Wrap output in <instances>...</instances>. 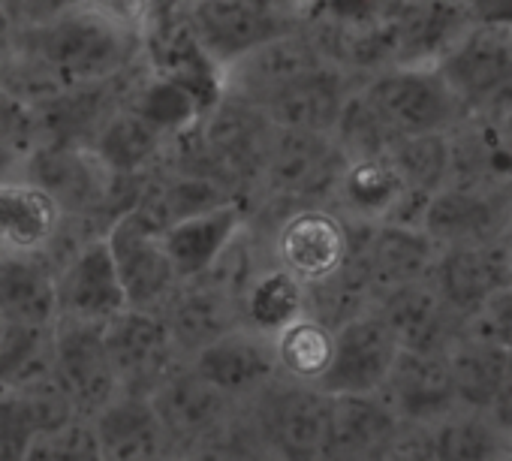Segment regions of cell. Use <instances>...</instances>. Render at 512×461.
Returning a JSON list of instances; mask_svg holds the SVG:
<instances>
[{
  "mask_svg": "<svg viewBox=\"0 0 512 461\" xmlns=\"http://www.w3.org/2000/svg\"><path fill=\"white\" fill-rule=\"evenodd\" d=\"M148 58V37L124 31L88 10H73L52 25L19 31L0 85L37 100L55 88L106 82Z\"/></svg>",
  "mask_w": 512,
  "mask_h": 461,
  "instance_id": "1",
  "label": "cell"
},
{
  "mask_svg": "<svg viewBox=\"0 0 512 461\" xmlns=\"http://www.w3.org/2000/svg\"><path fill=\"white\" fill-rule=\"evenodd\" d=\"M22 175L58 202L67 223L91 236L106 233L109 223L136 202L145 181L115 175L88 145H37Z\"/></svg>",
  "mask_w": 512,
  "mask_h": 461,
  "instance_id": "2",
  "label": "cell"
},
{
  "mask_svg": "<svg viewBox=\"0 0 512 461\" xmlns=\"http://www.w3.org/2000/svg\"><path fill=\"white\" fill-rule=\"evenodd\" d=\"M272 133L275 124L260 106L229 94H214L190 124V136L199 154L241 205H247L260 187Z\"/></svg>",
  "mask_w": 512,
  "mask_h": 461,
  "instance_id": "3",
  "label": "cell"
},
{
  "mask_svg": "<svg viewBox=\"0 0 512 461\" xmlns=\"http://www.w3.org/2000/svg\"><path fill=\"white\" fill-rule=\"evenodd\" d=\"M434 67L464 118L500 124L512 112V25H467Z\"/></svg>",
  "mask_w": 512,
  "mask_h": 461,
  "instance_id": "4",
  "label": "cell"
},
{
  "mask_svg": "<svg viewBox=\"0 0 512 461\" xmlns=\"http://www.w3.org/2000/svg\"><path fill=\"white\" fill-rule=\"evenodd\" d=\"M332 395L320 386L272 377L260 392L241 401L266 458H323Z\"/></svg>",
  "mask_w": 512,
  "mask_h": 461,
  "instance_id": "5",
  "label": "cell"
},
{
  "mask_svg": "<svg viewBox=\"0 0 512 461\" xmlns=\"http://www.w3.org/2000/svg\"><path fill=\"white\" fill-rule=\"evenodd\" d=\"M356 91L383 121V127L398 136L446 133L464 112L437 73L434 64H389L359 79Z\"/></svg>",
  "mask_w": 512,
  "mask_h": 461,
  "instance_id": "6",
  "label": "cell"
},
{
  "mask_svg": "<svg viewBox=\"0 0 512 461\" xmlns=\"http://www.w3.org/2000/svg\"><path fill=\"white\" fill-rule=\"evenodd\" d=\"M353 248V223L329 202L290 208L266 236V251L275 266L293 275L302 287L335 275Z\"/></svg>",
  "mask_w": 512,
  "mask_h": 461,
  "instance_id": "7",
  "label": "cell"
},
{
  "mask_svg": "<svg viewBox=\"0 0 512 461\" xmlns=\"http://www.w3.org/2000/svg\"><path fill=\"white\" fill-rule=\"evenodd\" d=\"M172 22L214 70L253 46L305 25L253 0H175Z\"/></svg>",
  "mask_w": 512,
  "mask_h": 461,
  "instance_id": "8",
  "label": "cell"
},
{
  "mask_svg": "<svg viewBox=\"0 0 512 461\" xmlns=\"http://www.w3.org/2000/svg\"><path fill=\"white\" fill-rule=\"evenodd\" d=\"M347 157L332 133L275 127L253 196H278L296 205L332 202Z\"/></svg>",
  "mask_w": 512,
  "mask_h": 461,
  "instance_id": "9",
  "label": "cell"
},
{
  "mask_svg": "<svg viewBox=\"0 0 512 461\" xmlns=\"http://www.w3.org/2000/svg\"><path fill=\"white\" fill-rule=\"evenodd\" d=\"M148 398L166 431L169 458H199L241 410V401L211 386L187 362H181Z\"/></svg>",
  "mask_w": 512,
  "mask_h": 461,
  "instance_id": "10",
  "label": "cell"
},
{
  "mask_svg": "<svg viewBox=\"0 0 512 461\" xmlns=\"http://www.w3.org/2000/svg\"><path fill=\"white\" fill-rule=\"evenodd\" d=\"M323 64L332 61L323 55L317 37L305 22L220 64L214 70V88L217 94L241 97L253 106H263L269 97H275L278 91H284L287 85H293L296 79Z\"/></svg>",
  "mask_w": 512,
  "mask_h": 461,
  "instance_id": "11",
  "label": "cell"
},
{
  "mask_svg": "<svg viewBox=\"0 0 512 461\" xmlns=\"http://www.w3.org/2000/svg\"><path fill=\"white\" fill-rule=\"evenodd\" d=\"M145 67H148V58L115 79L55 88L31 100L40 145H88L91 148L103 124L127 103Z\"/></svg>",
  "mask_w": 512,
  "mask_h": 461,
  "instance_id": "12",
  "label": "cell"
},
{
  "mask_svg": "<svg viewBox=\"0 0 512 461\" xmlns=\"http://www.w3.org/2000/svg\"><path fill=\"white\" fill-rule=\"evenodd\" d=\"M103 236H106L115 272L121 278L127 308L160 311V305L181 284L163 248L160 229L136 205H130L109 223Z\"/></svg>",
  "mask_w": 512,
  "mask_h": 461,
  "instance_id": "13",
  "label": "cell"
},
{
  "mask_svg": "<svg viewBox=\"0 0 512 461\" xmlns=\"http://www.w3.org/2000/svg\"><path fill=\"white\" fill-rule=\"evenodd\" d=\"M103 341L121 392L151 395L184 362L163 314L151 308H124L115 314L103 326Z\"/></svg>",
  "mask_w": 512,
  "mask_h": 461,
  "instance_id": "14",
  "label": "cell"
},
{
  "mask_svg": "<svg viewBox=\"0 0 512 461\" xmlns=\"http://www.w3.org/2000/svg\"><path fill=\"white\" fill-rule=\"evenodd\" d=\"M350 254L362 263L374 302L383 293L431 278L440 245L419 223H353Z\"/></svg>",
  "mask_w": 512,
  "mask_h": 461,
  "instance_id": "15",
  "label": "cell"
},
{
  "mask_svg": "<svg viewBox=\"0 0 512 461\" xmlns=\"http://www.w3.org/2000/svg\"><path fill=\"white\" fill-rule=\"evenodd\" d=\"M419 226L440 248L503 239L512 226V187L485 190L443 184L428 196Z\"/></svg>",
  "mask_w": 512,
  "mask_h": 461,
  "instance_id": "16",
  "label": "cell"
},
{
  "mask_svg": "<svg viewBox=\"0 0 512 461\" xmlns=\"http://www.w3.org/2000/svg\"><path fill=\"white\" fill-rule=\"evenodd\" d=\"M55 305L58 320H79L106 326L127 308L121 278L115 272L106 236L79 242L55 269Z\"/></svg>",
  "mask_w": 512,
  "mask_h": 461,
  "instance_id": "17",
  "label": "cell"
},
{
  "mask_svg": "<svg viewBox=\"0 0 512 461\" xmlns=\"http://www.w3.org/2000/svg\"><path fill=\"white\" fill-rule=\"evenodd\" d=\"M398 356V344L389 326L374 308L341 323L335 329L332 362L317 383L329 395H368L380 392L389 368Z\"/></svg>",
  "mask_w": 512,
  "mask_h": 461,
  "instance_id": "18",
  "label": "cell"
},
{
  "mask_svg": "<svg viewBox=\"0 0 512 461\" xmlns=\"http://www.w3.org/2000/svg\"><path fill=\"white\" fill-rule=\"evenodd\" d=\"M52 371L70 395L73 410L85 419L121 392L103 341V326L97 323L55 320Z\"/></svg>",
  "mask_w": 512,
  "mask_h": 461,
  "instance_id": "19",
  "label": "cell"
},
{
  "mask_svg": "<svg viewBox=\"0 0 512 461\" xmlns=\"http://www.w3.org/2000/svg\"><path fill=\"white\" fill-rule=\"evenodd\" d=\"M434 287L446 305L461 317V323L479 311L494 293L512 287V242L509 236L479 245L440 248L434 272Z\"/></svg>",
  "mask_w": 512,
  "mask_h": 461,
  "instance_id": "20",
  "label": "cell"
},
{
  "mask_svg": "<svg viewBox=\"0 0 512 461\" xmlns=\"http://www.w3.org/2000/svg\"><path fill=\"white\" fill-rule=\"evenodd\" d=\"M187 365L235 401H247L272 377H278L272 332L247 323H238L235 329L205 344L187 359Z\"/></svg>",
  "mask_w": 512,
  "mask_h": 461,
  "instance_id": "21",
  "label": "cell"
},
{
  "mask_svg": "<svg viewBox=\"0 0 512 461\" xmlns=\"http://www.w3.org/2000/svg\"><path fill=\"white\" fill-rule=\"evenodd\" d=\"M425 202V196L404 187L389 157H365L347 160L329 205H335L350 223H419Z\"/></svg>",
  "mask_w": 512,
  "mask_h": 461,
  "instance_id": "22",
  "label": "cell"
},
{
  "mask_svg": "<svg viewBox=\"0 0 512 461\" xmlns=\"http://www.w3.org/2000/svg\"><path fill=\"white\" fill-rule=\"evenodd\" d=\"M380 395L386 398V404L395 410L401 422L434 425L443 416H449L455 407H461L446 353H422V350L398 347V356L389 368Z\"/></svg>",
  "mask_w": 512,
  "mask_h": 461,
  "instance_id": "23",
  "label": "cell"
},
{
  "mask_svg": "<svg viewBox=\"0 0 512 461\" xmlns=\"http://www.w3.org/2000/svg\"><path fill=\"white\" fill-rule=\"evenodd\" d=\"M371 308L389 326L401 350L443 353L461 329V317L446 305L431 278L383 293Z\"/></svg>",
  "mask_w": 512,
  "mask_h": 461,
  "instance_id": "24",
  "label": "cell"
},
{
  "mask_svg": "<svg viewBox=\"0 0 512 461\" xmlns=\"http://www.w3.org/2000/svg\"><path fill=\"white\" fill-rule=\"evenodd\" d=\"M58 202L31 178H0V260L46 257L61 236Z\"/></svg>",
  "mask_w": 512,
  "mask_h": 461,
  "instance_id": "25",
  "label": "cell"
},
{
  "mask_svg": "<svg viewBox=\"0 0 512 461\" xmlns=\"http://www.w3.org/2000/svg\"><path fill=\"white\" fill-rule=\"evenodd\" d=\"M88 419L103 461L169 458V440L148 395L118 392Z\"/></svg>",
  "mask_w": 512,
  "mask_h": 461,
  "instance_id": "26",
  "label": "cell"
},
{
  "mask_svg": "<svg viewBox=\"0 0 512 461\" xmlns=\"http://www.w3.org/2000/svg\"><path fill=\"white\" fill-rule=\"evenodd\" d=\"M160 314L184 362L241 323L238 302L205 278L181 281L172 290V296L160 305Z\"/></svg>",
  "mask_w": 512,
  "mask_h": 461,
  "instance_id": "27",
  "label": "cell"
},
{
  "mask_svg": "<svg viewBox=\"0 0 512 461\" xmlns=\"http://www.w3.org/2000/svg\"><path fill=\"white\" fill-rule=\"evenodd\" d=\"M356 76L335 64H323L275 97H269L260 109L275 127H290V130H314V133H332L335 121L356 88Z\"/></svg>",
  "mask_w": 512,
  "mask_h": 461,
  "instance_id": "28",
  "label": "cell"
},
{
  "mask_svg": "<svg viewBox=\"0 0 512 461\" xmlns=\"http://www.w3.org/2000/svg\"><path fill=\"white\" fill-rule=\"evenodd\" d=\"M401 419L380 392L332 395L323 458H383Z\"/></svg>",
  "mask_w": 512,
  "mask_h": 461,
  "instance_id": "29",
  "label": "cell"
},
{
  "mask_svg": "<svg viewBox=\"0 0 512 461\" xmlns=\"http://www.w3.org/2000/svg\"><path fill=\"white\" fill-rule=\"evenodd\" d=\"M241 223H244V205L226 202V205L199 211L193 217H184V220L166 226L160 239L172 260L178 281L205 275V269L217 260V254L235 236V229Z\"/></svg>",
  "mask_w": 512,
  "mask_h": 461,
  "instance_id": "30",
  "label": "cell"
},
{
  "mask_svg": "<svg viewBox=\"0 0 512 461\" xmlns=\"http://www.w3.org/2000/svg\"><path fill=\"white\" fill-rule=\"evenodd\" d=\"M443 353L452 371L458 404L473 410H491L503 395L512 350L458 329V335L446 344Z\"/></svg>",
  "mask_w": 512,
  "mask_h": 461,
  "instance_id": "31",
  "label": "cell"
},
{
  "mask_svg": "<svg viewBox=\"0 0 512 461\" xmlns=\"http://www.w3.org/2000/svg\"><path fill=\"white\" fill-rule=\"evenodd\" d=\"M175 133L154 124L148 115H142L130 100L103 124L100 136L94 139V151L103 157V163L115 175L145 178L160 160Z\"/></svg>",
  "mask_w": 512,
  "mask_h": 461,
  "instance_id": "32",
  "label": "cell"
},
{
  "mask_svg": "<svg viewBox=\"0 0 512 461\" xmlns=\"http://www.w3.org/2000/svg\"><path fill=\"white\" fill-rule=\"evenodd\" d=\"M0 320L22 326H52L55 266L49 257H4L0 260Z\"/></svg>",
  "mask_w": 512,
  "mask_h": 461,
  "instance_id": "33",
  "label": "cell"
},
{
  "mask_svg": "<svg viewBox=\"0 0 512 461\" xmlns=\"http://www.w3.org/2000/svg\"><path fill=\"white\" fill-rule=\"evenodd\" d=\"M431 446L437 461L512 458V431L491 410L455 407L431 425Z\"/></svg>",
  "mask_w": 512,
  "mask_h": 461,
  "instance_id": "34",
  "label": "cell"
},
{
  "mask_svg": "<svg viewBox=\"0 0 512 461\" xmlns=\"http://www.w3.org/2000/svg\"><path fill=\"white\" fill-rule=\"evenodd\" d=\"M272 347H275L278 377L317 386L332 362L335 329L302 311L272 332Z\"/></svg>",
  "mask_w": 512,
  "mask_h": 461,
  "instance_id": "35",
  "label": "cell"
},
{
  "mask_svg": "<svg viewBox=\"0 0 512 461\" xmlns=\"http://www.w3.org/2000/svg\"><path fill=\"white\" fill-rule=\"evenodd\" d=\"M238 305H241V323L256 326L263 332H275L287 320H293L296 314L305 311L302 284L269 260L260 272L253 275V281L241 293Z\"/></svg>",
  "mask_w": 512,
  "mask_h": 461,
  "instance_id": "36",
  "label": "cell"
},
{
  "mask_svg": "<svg viewBox=\"0 0 512 461\" xmlns=\"http://www.w3.org/2000/svg\"><path fill=\"white\" fill-rule=\"evenodd\" d=\"M55 359V323L22 326L4 323L0 341V389H19L52 374Z\"/></svg>",
  "mask_w": 512,
  "mask_h": 461,
  "instance_id": "37",
  "label": "cell"
},
{
  "mask_svg": "<svg viewBox=\"0 0 512 461\" xmlns=\"http://www.w3.org/2000/svg\"><path fill=\"white\" fill-rule=\"evenodd\" d=\"M389 163L401 175L404 187L416 196H431L446 184L449 175V136L446 133H419L398 136L389 148Z\"/></svg>",
  "mask_w": 512,
  "mask_h": 461,
  "instance_id": "38",
  "label": "cell"
},
{
  "mask_svg": "<svg viewBox=\"0 0 512 461\" xmlns=\"http://www.w3.org/2000/svg\"><path fill=\"white\" fill-rule=\"evenodd\" d=\"M359 85V82H356ZM338 148L347 160H365V157H386L395 136L383 127V121L371 112V106L362 100V94L353 88L338 121L332 130Z\"/></svg>",
  "mask_w": 512,
  "mask_h": 461,
  "instance_id": "39",
  "label": "cell"
},
{
  "mask_svg": "<svg viewBox=\"0 0 512 461\" xmlns=\"http://www.w3.org/2000/svg\"><path fill=\"white\" fill-rule=\"evenodd\" d=\"M28 461H103L91 419L76 416L52 431L34 437Z\"/></svg>",
  "mask_w": 512,
  "mask_h": 461,
  "instance_id": "40",
  "label": "cell"
},
{
  "mask_svg": "<svg viewBox=\"0 0 512 461\" xmlns=\"http://www.w3.org/2000/svg\"><path fill=\"white\" fill-rule=\"evenodd\" d=\"M37 145H40V136H37L31 100L0 85V154H7L25 169Z\"/></svg>",
  "mask_w": 512,
  "mask_h": 461,
  "instance_id": "41",
  "label": "cell"
},
{
  "mask_svg": "<svg viewBox=\"0 0 512 461\" xmlns=\"http://www.w3.org/2000/svg\"><path fill=\"white\" fill-rule=\"evenodd\" d=\"M163 0H82V10L142 37H151L163 16Z\"/></svg>",
  "mask_w": 512,
  "mask_h": 461,
  "instance_id": "42",
  "label": "cell"
},
{
  "mask_svg": "<svg viewBox=\"0 0 512 461\" xmlns=\"http://www.w3.org/2000/svg\"><path fill=\"white\" fill-rule=\"evenodd\" d=\"M19 31L52 25L55 19L82 7V0H0Z\"/></svg>",
  "mask_w": 512,
  "mask_h": 461,
  "instance_id": "43",
  "label": "cell"
},
{
  "mask_svg": "<svg viewBox=\"0 0 512 461\" xmlns=\"http://www.w3.org/2000/svg\"><path fill=\"white\" fill-rule=\"evenodd\" d=\"M470 25H512V0H455Z\"/></svg>",
  "mask_w": 512,
  "mask_h": 461,
  "instance_id": "44",
  "label": "cell"
},
{
  "mask_svg": "<svg viewBox=\"0 0 512 461\" xmlns=\"http://www.w3.org/2000/svg\"><path fill=\"white\" fill-rule=\"evenodd\" d=\"M253 4L269 7L281 16H290L296 22H308L314 16V0H253Z\"/></svg>",
  "mask_w": 512,
  "mask_h": 461,
  "instance_id": "45",
  "label": "cell"
},
{
  "mask_svg": "<svg viewBox=\"0 0 512 461\" xmlns=\"http://www.w3.org/2000/svg\"><path fill=\"white\" fill-rule=\"evenodd\" d=\"M16 34L19 28L13 25V19L7 16L4 4H0V76H4V70L10 67L13 61V52H16Z\"/></svg>",
  "mask_w": 512,
  "mask_h": 461,
  "instance_id": "46",
  "label": "cell"
},
{
  "mask_svg": "<svg viewBox=\"0 0 512 461\" xmlns=\"http://www.w3.org/2000/svg\"><path fill=\"white\" fill-rule=\"evenodd\" d=\"M500 130H503V136H506V142L512 145V112L500 121Z\"/></svg>",
  "mask_w": 512,
  "mask_h": 461,
  "instance_id": "47",
  "label": "cell"
},
{
  "mask_svg": "<svg viewBox=\"0 0 512 461\" xmlns=\"http://www.w3.org/2000/svg\"><path fill=\"white\" fill-rule=\"evenodd\" d=\"M0 341H4V320H0Z\"/></svg>",
  "mask_w": 512,
  "mask_h": 461,
  "instance_id": "48",
  "label": "cell"
},
{
  "mask_svg": "<svg viewBox=\"0 0 512 461\" xmlns=\"http://www.w3.org/2000/svg\"><path fill=\"white\" fill-rule=\"evenodd\" d=\"M320 4H326V0H314V10H317V7H320Z\"/></svg>",
  "mask_w": 512,
  "mask_h": 461,
  "instance_id": "49",
  "label": "cell"
}]
</instances>
